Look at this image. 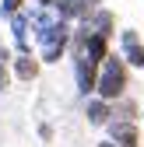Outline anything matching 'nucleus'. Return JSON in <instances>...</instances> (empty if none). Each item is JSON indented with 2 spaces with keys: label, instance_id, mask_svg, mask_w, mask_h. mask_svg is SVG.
<instances>
[{
  "label": "nucleus",
  "instance_id": "1",
  "mask_svg": "<svg viewBox=\"0 0 144 147\" xmlns=\"http://www.w3.org/2000/svg\"><path fill=\"white\" fill-rule=\"evenodd\" d=\"M127 88H130V67H127V60H123L120 53H109V56L102 60V67H98L95 95L105 98V102H120L127 95Z\"/></svg>",
  "mask_w": 144,
  "mask_h": 147
},
{
  "label": "nucleus",
  "instance_id": "2",
  "mask_svg": "<svg viewBox=\"0 0 144 147\" xmlns=\"http://www.w3.org/2000/svg\"><path fill=\"white\" fill-rule=\"evenodd\" d=\"M70 32H74V25L56 21L46 35L35 39V46H39V60H42V63H60L67 53H70Z\"/></svg>",
  "mask_w": 144,
  "mask_h": 147
},
{
  "label": "nucleus",
  "instance_id": "3",
  "mask_svg": "<svg viewBox=\"0 0 144 147\" xmlns=\"http://www.w3.org/2000/svg\"><path fill=\"white\" fill-rule=\"evenodd\" d=\"M98 67H102V63L88 60V56H74V84H77V95H81V98H92V95H95Z\"/></svg>",
  "mask_w": 144,
  "mask_h": 147
},
{
  "label": "nucleus",
  "instance_id": "4",
  "mask_svg": "<svg viewBox=\"0 0 144 147\" xmlns=\"http://www.w3.org/2000/svg\"><path fill=\"white\" fill-rule=\"evenodd\" d=\"M105 140H113L120 147H141V126L134 119H113L109 126H105Z\"/></svg>",
  "mask_w": 144,
  "mask_h": 147
},
{
  "label": "nucleus",
  "instance_id": "5",
  "mask_svg": "<svg viewBox=\"0 0 144 147\" xmlns=\"http://www.w3.org/2000/svg\"><path fill=\"white\" fill-rule=\"evenodd\" d=\"M120 56L127 60V67L144 70V42H141V35H137L134 28L120 32Z\"/></svg>",
  "mask_w": 144,
  "mask_h": 147
},
{
  "label": "nucleus",
  "instance_id": "6",
  "mask_svg": "<svg viewBox=\"0 0 144 147\" xmlns=\"http://www.w3.org/2000/svg\"><path fill=\"white\" fill-rule=\"evenodd\" d=\"M84 119H88V126H109L113 123V102H105L98 95L84 98Z\"/></svg>",
  "mask_w": 144,
  "mask_h": 147
},
{
  "label": "nucleus",
  "instance_id": "7",
  "mask_svg": "<svg viewBox=\"0 0 144 147\" xmlns=\"http://www.w3.org/2000/svg\"><path fill=\"white\" fill-rule=\"evenodd\" d=\"M39 67H42V60L32 56V53H25V56H14V60H11V74H14L18 81H25V84H32L35 77H39Z\"/></svg>",
  "mask_w": 144,
  "mask_h": 147
},
{
  "label": "nucleus",
  "instance_id": "8",
  "mask_svg": "<svg viewBox=\"0 0 144 147\" xmlns=\"http://www.w3.org/2000/svg\"><path fill=\"white\" fill-rule=\"evenodd\" d=\"M84 21H88V28H92L95 35H102V39H109V35L116 32V18H113V11H109V7H98L95 14H88Z\"/></svg>",
  "mask_w": 144,
  "mask_h": 147
},
{
  "label": "nucleus",
  "instance_id": "9",
  "mask_svg": "<svg viewBox=\"0 0 144 147\" xmlns=\"http://www.w3.org/2000/svg\"><path fill=\"white\" fill-rule=\"evenodd\" d=\"M28 0H0V18H14L18 11H25Z\"/></svg>",
  "mask_w": 144,
  "mask_h": 147
},
{
  "label": "nucleus",
  "instance_id": "10",
  "mask_svg": "<svg viewBox=\"0 0 144 147\" xmlns=\"http://www.w3.org/2000/svg\"><path fill=\"white\" fill-rule=\"evenodd\" d=\"M11 77H14V74H11V63H0V95L11 88Z\"/></svg>",
  "mask_w": 144,
  "mask_h": 147
},
{
  "label": "nucleus",
  "instance_id": "11",
  "mask_svg": "<svg viewBox=\"0 0 144 147\" xmlns=\"http://www.w3.org/2000/svg\"><path fill=\"white\" fill-rule=\"evenodd\" d=\"M32 4H35V7H53L56 0H32Z\"/></svg>",
  "mask_w": 144,
  "mask_h": 147
},
{
  "label": "nucleus",
  "instance_id": "12",
  "mask_svg": "<svg viewBox=\"0 0 144 147\" xmlns=\"http://www.w3.org/2000/svg\"><path fill=\"white\" fill-rule=\"evenodd\" d=\"M98 147H120V144H113V140H102V144H98Z\"/></svg>",
  "mask_w": 144,
  "mask_h": 147
},
{
  "label": "nucleus",
  "instance_id": "13",
  "mask_svg": "<svg viewBox=\"0 0 144 147\" xmlns=\"http://www.w3.org/2000/svg\"><path fill=\"white\" fill-rule=\"evenodd\" d=\"M141 116H144V109H141Z\"/></svg>",
  "mask_w": 144,
  "mask_h": 147
}]
</instances>
